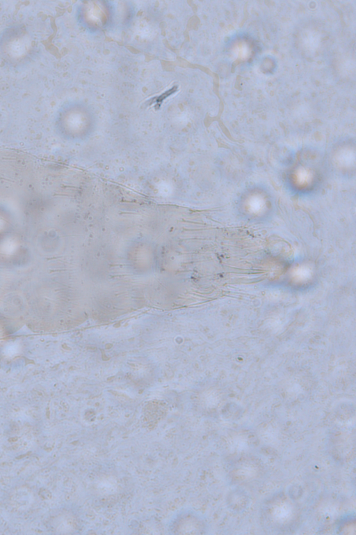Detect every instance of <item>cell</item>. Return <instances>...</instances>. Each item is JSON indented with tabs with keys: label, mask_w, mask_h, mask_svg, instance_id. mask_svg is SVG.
Returning <instances> with one entry per match:
<instances>
[{
	"label": "cell",
	"mask_w": 356,
	"mask_h": 535,
	"mask_svg": "<svg viewBox=\"0 0 356 535\" xmlns=\"http://www.w3.org/2000/svg\"><path fill=\"white\" fill-rule=\"evenodd\" d=\"M127 488L125 476L114 468H103L92 480L91 492L97 502H118Z\"/></svg>",
	"instance_id": "obj_1"
},
{
	"label": "cell",
	"mask_w": 356,
	"mask_h": 535,
	"mask_svg": "<svg viewBox=\"0 0 356 535\" xmlns=\"http://www.w3.org/2000/svg\"><path fill=\"white\" fill-rule=\"evenodd\" d=\"M47 525L48 530L53 534H79L83 527L81 509L74 504L60 506L49 513Z\"/></svg>",
	"instance_id": "obj_2"
},
{
	"label": "cell",
	"mask_w": 356,
	"mask_h": 535,
	"mask_svg": "<svg viewBox=\"0 0 356 535\" xmlns=\"http://www.w3.org/2000/svg\"><path fill=\"white\" fill-rule=\"evenodd\" d=\"M207 525L202 515L192 509H181L170 519L168 533L173 535L202 534Z\"/></svg>",
	"instance_id": "obj_3"
},
{
	"label": "cell",
	"mask_w": 356,
	"mask_h": 535,
	"mask_svg": "<svg viewBox=\"0 0 356 535\" xmlns=\"http://www.w3.org/2000/svg\"><path fill=\"white\" fill-rule=\"evenodd\" d=\"M236 52L240 57H245L248 54V49L245 45H239L236 49Z\"/></svg>",
	"instance_id": "obj_4"
}]
</instances>
